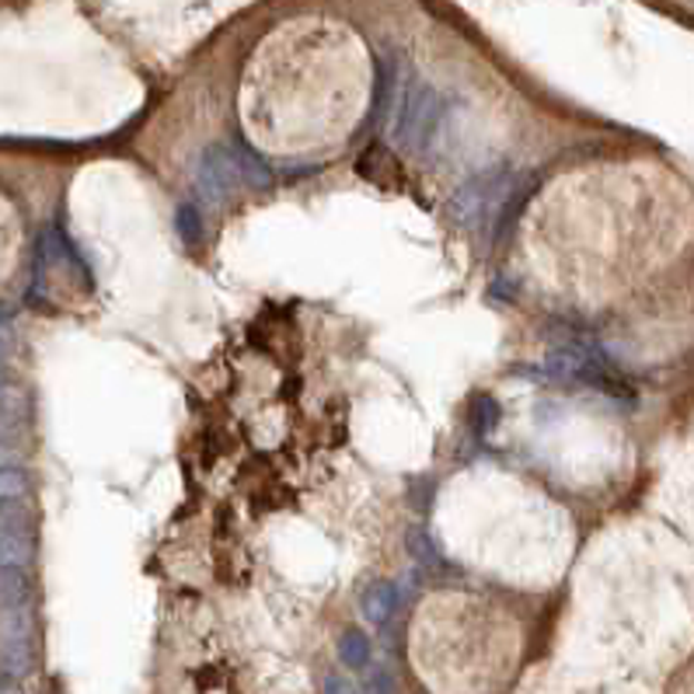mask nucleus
Segmentation results:
<instances>
[{
  "instance_id": "obj_1",
  "label": "nucleus",
  "mask_w": 694,
  "mask_h": 694,
  "mask_svg": "<svg viewBox=\"0 0 694 694\" xmlns=\"http://www.w3.org/2000/svg\"><path fill=\"white\" fill-rule=\"evenodd\" d=\"M423 46L353 0H276L202 42L106 147L165 196L189 251L346 182L398 189L485 241L524 178L604 130L493 53Z\"/></svg>"
},
{
  "instance_id": "obj_3",
  "label": "nucleus",
  "mask_w": 694,
  "mask_h": 694,
  "mask_svg": "<svg viewBox=\"0 0 694 694\" xmlns=\"http://www.w3.org/2000/svg\"><path fill=\"white\" fill-rule=\"evenodd\" d=\"M24 493H29V478H24V472L0 468V503H11Z\"/></svg>"
},
{
  "instance_id": "obj_2",
  "label": "nucleus",
  "mask_w": 694,
  "mask_h": 694,
  "mask_svg": "<svg viewBox=\"0 0 694 694\" xmlns=\"http://www.w3.org/2000/svg\"><path fill=\"white\" fill-rule=\"evenodd\" d=\"M691 202L622 133L589 137L517 186L485 235L488 297L520 346L635 391L681 346Z\"/></svg>"
},
{
  "instance_id": "obj_4",
  "label": "nucleus",
  "mask_w": 694,
  "mask_h": 694,
  "mask_svg": "<svg viewBox=\"0 0 694 694\" xmlns=\"http://www.w3.org/2000/svg\"><path fill=\"white\" fill-rule=\"evenodd\" d=\"M0 380H4V370H0Z\"/></svg>"
}]
</instances>
